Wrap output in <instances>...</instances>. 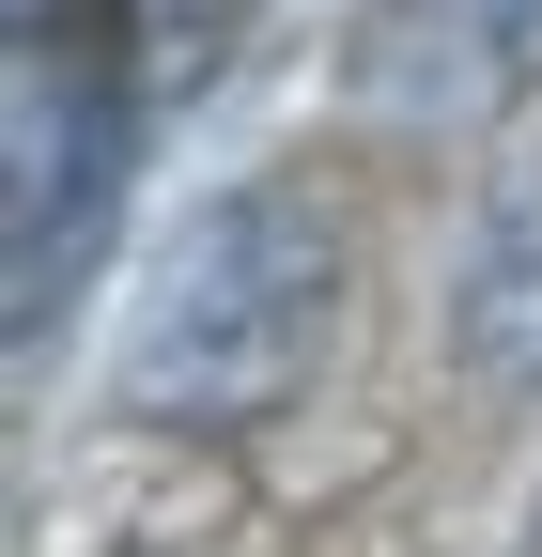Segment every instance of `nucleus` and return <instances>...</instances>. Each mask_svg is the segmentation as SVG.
<instances>
[{"label":"nucleus","instance_id":"nucleus-1","mask_svg":"<svg viewBox=\"0 0 542 557\" xmlns=\"http://www.w3.org/2000/svg\"><path fill=\"white\" fill-rule=\"evenodd\" d=\"M325 341V218L295 186H218L201 218L171 233V263L140 278L124 310V418H171V434H233L263 418Z\"/></svg>","mask_w":542,"mask_h":557},{"label":"nucleus","instance_id":"nucleus-2","mask_svg":"<svg viewBox=\"0 0 542 557\" xmlns=\"http://www.w3.org/2000/svg\"><path fill=\"white\" fill-rule=\"evenodd\" d=\"M124 156H140V94H124V32L94 16H32L0 62V263H16V341L47 325V295L94 263Z\"/></svg>","mask_w":542,"mask_h":557},{"label":"nucleus","instance_id":"nucleus-3","mask_svg":"<svg viewBox=\"0 0 542 557\" xmlns=\"http://www.w3.org/2000/svg\"><path fill=\"white\" fill-rule=\"evenodd\" d=\"M542 78V0H372L357 109L372 124H496Z\"/></svg>","mask_w":542,"mask_h":557}]
</instances>
